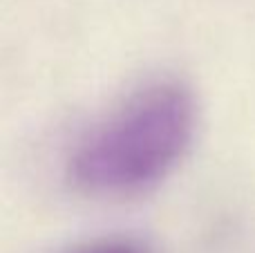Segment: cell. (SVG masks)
<instances>
[{
    "label": "cell",
    "mask_w": 255,
    "mask_h": 253,
    "mask_svg": "<svg viewBox=\"0 0 255 253\" xmlns=\"http://www.w3.org/2000/svg\"><path fill=\"white\" fill-rule=\"evenodd\" d=\"M199 106L181 81H157L136 90L76 146L70 177L99 197L152 191L186 159L197 134Z\"/></svg>",
    "instance_id": "obj_1"
},
{
    "label": "cell",
    "mask_w": 255,
    "mask_h": 253,
    "mask_svg": "<svg viewBox=\"0 0 255 253\" xmlns=\"http://www.w3.org/2000/svg\"><path fill=\"white\" fill-rule=\"evenodd\" d=\"M70 253H152V251L143 240H136V238H103V240L88 242V245L79 247V249Z\"/></svg>",
    "instance_id": "obj_2"
}]
</instances>
